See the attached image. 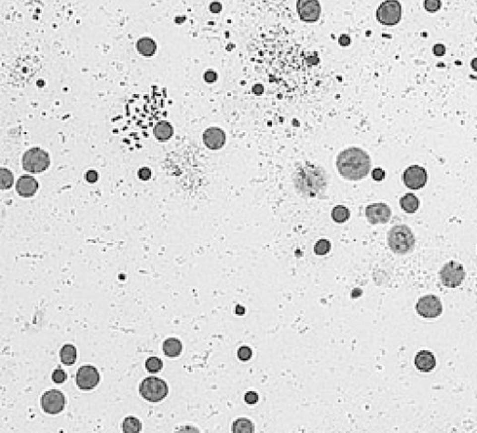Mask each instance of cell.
I'll use <instances>...</instances> for the list:
<instances>
[{"label": "cell", "instance_id": "cell-1", "mask_svg": "<svg viewBox=\"0 0 477 433\" xmlns=\"http://www.w3.org/2000/svg\"><path fill=\"white\" fill-rule=\"evenodd\" d=\"M293 181L298 191L307 198H323L328 185L326 171L314 163L298 166L294 172Z\"/></svg>", "mask_w": 477, "mask_h": 433}, {"label": "cell", "instance_id": "cell-2", "mask_svg": "<svg viewBox=\"0 0 477 433\" xmlns=\"http://www.w3.org/2000/svg\"><path fill=\"white\" fill-rule=\"evenodd\" d=\"M339 174L348 181H360L366 177L371 170V158L359 147H349L337 157Z\"/></svg>", "mask_w": 477, "mask_h": 433}, {"label": "cell", "instance_id": "cell-3", "mask_svg": "<svg viewBox=\"0 0 477 433\" xmlns=\"http://www.w3.org/2000/svg\"><path fill=\"white\" fill-rule=\"evenodd\" d=\"M388 245L396 255H407L415 247V236L407 224L393 226L387 235Z\"/></svg>", "mask_w": 477, "mask_h": 433}, {"label": "cell", "instance_id": "cell-4", "mask_svg": "<svg viewBox=\"0 0 477 433\" xmlns=\"http://www.w3.org/2000/svg\"><path fill=\"white\" fill-rule=\"evenodd\" d=\"M169 392L167 383L162 379L149 377L144 379L139 386V393L149 402H159L164 400Z\"/></svg>", "mask_w": 477, "mask_h": 433}, {"label": "cell", "instance_id": "cell-5", "mask_svg": "<svg viewBox=\"0 0 477 433\" xmlns=\"http://www.w3.org/2000/svg\"><path fill=\"white\" fill-rule=\"evenodd\" d=\"M22 163L23 170L30 173H40L50 167L51 159L45 150L33 147L23 154Z\"/></svg>", "mask_w": 477, "mask_h": 433}, {"label": "cell", "instance_id": "cell-6", "mask_svg": "<svg viewBox=\"0 0 477 433\" xmlns=\"http://www.w3.org/2000/svg\"><path fill=\"white\" fill-rule=\"evenodd\" d=\"M377 20L384 25L392 26L399 23L402 18V6L398 0H385L377 8Z\"/></svg>", "mask_w": 477, "mask_h": 433}, {"label": "cell", "instance_id": "cell-7", "mask_svg": "<svg viewBox=\"0 0 477 433\" xmlns=\"http://www.w3.org/2000/svg\"><path fill=\"white\" fill-rule=\"evenodd\" d=\"M466 273L462 264L457 261H449L445 264L440 271V278L444 286L457 288L463 282Z\"/></svg>", "mask_w": 477, "mask_h": 433}, {"label": "cell", "instance_id": "cell-8", "mask_svg": "<svg viewBox=\"0 0 477 433\" xmlns=\"http://www.w3.org/2000/svg\"><path fill=\"white\" fill-rule=\"evenodd\" d=\"M418 315L427 319L437 318L443 312V306L440 298L433 294H428L418 299L416 306Z\"/></svg>", "mask_w": 477, "mask_h": 433}, {"label": "cell", "instance_id": "cell-9", "mask_svg": "<svg viewBox=\"0 0 477 433\" xmlns=\"http://www.w3.org/2000/svg\"><path fill=\"white\" fill-rule=\"evenodd\" d=\"M41 406L49 415H58L64 409L65 397L58 389L48 390L41 397Z\"/></svg>", "mask_w": 477, "mask_h": 433}, {"label": "cell", "instance_id": "cell-10", "mask_svg": "<svg viewBox=\"0 0 477 433\" xmlns=\"http://www.w3.org/2000/svg\"><path fill=\"white\" fill-rule=\"evenodd\" d=\"M100 382V375L93 365H83L77 372L76 383L77 387L83 390H91Z\"/></svg>", "mask_w": 477, "mask_h": 433}, {"label": "cell", "instance_id": "cell-11", "mask_svg": "<svg viewBox=\"0 0 477 433\" xmlns=\"http://www.w3.org/2000/svg\"><path fill=\"white\" fill-rule=\"evenodd\" d=\"M428 174L423 167L412 165L404 171L403 181L407 187L417 190L422 188L427 184Z\"/></svg>", "mask_w": 477, "mask_h": 433}, {"label": "cell", "instance_id": "cell-12", "mask_svg": "<svg viewBox=\"0 0 477 433\" xmlns=\"http://www.w3.org/2000/svg\"><path fill=\"white\" fill-rule=\"evenodd\" d=\"M297 10L300 20L305 23L318 22L322 12L318 0H298Z\"/></svg>", "mask_w": 477, "mask_h": 433}, {"label": "cell", "instance_id": "cell-13", "mask_svg": "<svg viewBox=\"0 0 477 433\" xmlns=\"http://www.w3.org/2000/svg\"><path fill=\"white\" fill-rule=\"evenodd\" d=\"M365 216L371 224H387L392 217V210L383 202L373 203L366 207Z\"/></svg>", "mask_w": 477, "mask_h": 433}, {"label": "cell", "instance_id": "cell-14", "mask_svg": "<svg viewBox=\"0 0 477 433\" xmlns=\"http://www.w3.org/2000/svg\"><path fill=\"white\" fill-rule=\"evenodd\" d=\"M202 140L209 149L218 150L221 149L226 144V133L220 128L211 127L203 132Z\"/></svg>", "mask_w": 477, "mask_h": 433}, {"label": "cell", "instance_id": "cell-15", "mask_svg": "<svg viewBox=\"0 0 477 433\" xmlns=\"http://www.w3.org/2000/svg\"><path fill=\"white\" fill-rule=\"evenodd\" d=\"M39 183L31 175H23L18 179L16 184V191L21 197L30 198L37 193Z\"/></svg>", "mask_w": 477, "mask_h": 433}, {"label": "cell", "instance_id": "cell-16", "mask_svg": "<svg viewBox=\"0 0 477 433\" xmlns=\"http://www.w3.org/2000/svg\"><path fill=\"white\" fill-rule=\"evenodd\" d=\"M415 365L422 373L432 371L436 366V359L429 350H420L415 358Z\"/></svg>", "mask_w": 477, "mask_h": 433}, {"label": "cell", "instance_id": "cell-17", "mask_svg": "<svg viewBox=\"0 0 477 433\" xmlns=\"http://www.w3.org/2000/svg\"><path fill=\"white\" fill-rule=\"evenodd\" d=\"M153 134L159 142H166L174 135V128L168 121L162 120L155 125Z\"/></svg>", "mask_w": 477, "mask_h": 433}, {"label": "cell", "instance_id": "cell-18", "mask_svg": "<svg viewBox=\"0 0 477 433\" xmlns=\"http://www.w3.org/2000/svg\"><path fill=\"white\" fill-rule=\"evenodd\" d=\"M182 349H183L182 342L175 337L168 338L163 343V352L169 358L179 357L182 353Z\"/></svg>", "mask_w": 477, "mask_h": 433}, {"label": "cell", "instance_id": "cell-19", "mask_svg": "<svg viewBox=\"0 0 477 433\" xmlns=\"http://www.w3.org/2000/svg\"><path fill=\"white\" fill-rule=\"evenodd\" d=\"M400 206L406 213L414 214L419 207V201L415 194H406L400 199Z\"/></svg>", "mask_w": 477, "mask_h": 433}, {"label": "cell", "instance_id": "cell-20", "mask_svg": "<svg viewBox=\"0 0 477 433\" xmlns=\"http://www.w3.org/2000/svg\"><path fill=\"white\" fill-rule=\"evenodd\" d=\"M60 359L64 365H73L77 362V348L73 345L66 344L60 350Z\"/></svg>", "mask_w": 477, "mask_h": 433}, {"label": "cell", "instance_id": "cell-21", "mask_svg": "<svg viewBox=\"0 0 477 433\" xmlns=\"http://www.w3.org/2000/svg\"><path fill=\"white\" fill-rule=\"evenodd\" d=\"M136 47L139 54L146 57L153 56L157 51V44L154 40L150 38H142L139 39Z\"/></svg>", "mask_w": 477, "mask_h": 433}, {"label": "cell", "instance_id": "cell-22", "mask_svg": "<svg viewBox=\"0 0 477 433\" xmlns=\"http://www.w3.org/2000/svg\"><path fill=\"white\" fill-rule=\"evenodd\" d=\"M331 216L334 222L338 224H343L350 219L351 212L349 208H347L344 205H337L332 210Z\"/></svg>", "mask_w": 477, "mask_h": 433}, {"label": "cell", "instance_id": "cell-23", "mask_svg": "<svg viewBox=\"0 0 477 433\" xmlns=\"http://www.w3.org/2000/svg\"><path fill=\"white\" fill-rule=\"evenodd\" d=\"M233 433H254V425L247 418H238L232 426Z\"/></svg>", "mask_w": 477, "mask_h": 433}, {"label": "cell", "instance_id": "cell-24", "mask_svg": "<svg viewBox=\"0 0 477 433\" xmlns=\"http://www.w3.org/2000/svg\"><path fill=\"white\" fill-rule=\"evenodd\" d=\"M124 433H140L142 431V423L135 417H128L122 422Z\"/></svg>", "mask_w": 477, "mask_h": 433}, {"label": "cell", "instance_id": "cell-25", "mask_svg": "<svg viewBox=\"0 0 477 433\" xmlns=\"http://www.w3.org/2000/svg\"><path fill=\"white\" fill-rule=\"evenodd\" d=\"M163 368V362L158 357H150L146 361V369L151 374H157Z\"/></svg>", "mask_w": 477, "mask_h": 433}, {"label": "cell", "instance_id": "cell-26", "mask_svg": "<svg viewBox=\"0 0 477 433\" xmlns=\"http://www.w3.org/2000/svg\"><path fill=\"white\" fill-rule=\"evenodd\" d=\"M331 242L326 239H321L316 242L314 253L317 256H325L331 251Z\"/></svg>", "mask_w": 477, "mask_h": 433}, {"label": "cell", "instance_id": "cell-27", "mask_svg": "<svg viewBox=\"0 0 477 433\" xmlns=\"http://www.w3.org/2000/svg\"><path fill=\"white\" fill-rule=\"evenodd\" d=\"M0 177H1V188L8 189L12 186L13 184V175L10 170L5 168L0 169Z\"/></svg>", "mask_w": 477, "mask_h": 433}, {"label": "cell", "instance_id": "cell-28", "mask_svg": "<svg viewBox=\"0 0 477 433\" xmlns=\"http://www.w3.org/2000/svg\"><path fill=\"white\" fill-rule=\"evenodd\" d=\"M237 355H238V360H240L242 362H247L252 358L253 351L249 347L242 346V347L238 348Z\"/></svg>", "mask_w": 477, "mask_h": 433}, {"label": "cell", "instance_id": "cell-29", "mask_svg": "<svg viewBox=\"0 0 477 433\" xmlns=\"http://www.w3.org/2000/svg\"><path fill=\"white\" fill-rule=\"evenodd\" d=\"M52 379L56 384H62L67 379V375L61 368H57L53 373Z\"/></svg>", "mask_w": 477, "mask_h": 433}, {"label": "cell", "instance_id": "cell-30", "mask_svg": "<svg viewBox=\"0 0 477 433\" xmlns=\"http://www.w3.org/2000/svg\"><path fill=\"white\" fill-rule=\"evenodd\" d=\"M424 8L429 12H436L441 8V0H425Z\"/></svg>", "mask_w": 477, "mask_h": 433}, {"label": "cell", "instance_id": "cell-31", "mask_svg": "<svg viewBox=\"0 0 477 433\" xmlns=\"http://www.w3.org/2000/svg\"><path fill=\"white\" fill-rule=\"evenodd\" d=\"M244 401L248 404H255L258 401V395L254 391H248L244 395Z\"/></svg>", "mask_w": 477, "mask_h": 433}, {"label": "cell", "instance_id": "cell-32", "mask_svg": "<svg viewBox=\"0 0 477 433\" xmlns=\"http://www.w3.org/2000/svg\"><path fill=\"white\" fill-rule=\"evenodd\" d=\"M137 174H138L139 179H141L143 181H147L151 178V170L147 167H144V168H142L138 170Z\"/></svg>", "mask_w": 477, "mask_h": 433}, {"label": "cell", "instance_id": "cell-33", "mask_svg": "<svg viewBox=\"0 0 477 433\" xmlns=\"http://www.w3.org/2000/svg\"><path fill=\"white\" fill-rule=\"evenodd\" d=\"M372 177L375 181H382L385 178V171L381 168H376L372 171Z\"/></svg>", "mask_w": 477, "mask_h": 433}, {"label": "cell", "instance_id": "cell-34", "mask_svg": "<svg viewBox=\"0 0 477 433\" xmlns=\"http://www.w3.org/2000/svg\"><path fill=\"white\" fill-rule=\"evenodd\" d=\"M432 52H433L434 55H436V56H443L446 54V47L444 46L443 44H436V45L433 46Z\"/></svg>", "mask_w": 477, "mask_h": 433}, {"label": "cell", "instance_id": "cell-35", "mask_svg": "<svg viewBox=\"0 0 477 433\" xmlns=\"http://www.w3.org/2000/svg\"><path fill=\"white\" fill-rule=\"evenodd\" d=\"M86 179L89 183H95L98 179V174L94 170H90L86 173Z\"/></svg>", "mask_w": 477, "mask_h": 433}, {"label": "cell", "instance_id": "cell-36", "mask_svg": "<svg viewBox=\"0 0 477 433\" xmlns=\"http://www.w3.org/2000/svg\"><path fill=\"white\" fill-rule=\"evenodd\" d=\"M339 42L342 47L349 46L351 44V38L347 35H341L339 38Z\"/></svg>", "mask_w": 477, "mask_h": 433}, {"label": "cell", "instance_id": "cell-37", "mask_svg": "<svg viewBox=\"0 0 477 433\" xmlns=\"http://www.w3.org/2000/svg\"><path fill=\"white\" fill-rule=\"evenodd\" d=\"M204 78L205 80L209 82V83H212L214 81H216V78H217V76H216V73L213 72V71H208L204 76Z\"/></svg>", "mask_w": 477, "mask_h": 433}, {"label": "cell", "instance_id": "cell-38", "mask_svg": "<svg viewBox=\"0 0 477 433\" xmlns=\"http://www.w3.org/2000/svg\"><path fill=\"white\" fill-rule=\"evenodd\" d=\"M210 9H211V11L214 12V13H218V12L221 11L222 6H221V4L218 3V2H214V3L211 4Z\"/></svg>", "mask_w": 477, "mask_h": 433}, {"label": "cell", "instance_id": "cell-39", "mask_svg": "<svg viewBox=\"0 0 477 433\" xmlns=\"http://www.w3.org/2000/svg\"><path fill=\"white\" fill-rule=\"evenodd\" d=\"M235 311H236V313H237L238 315H243V314H244V312H245V310H244V308H242L241 306L238 305V306L236 307V310H235Z\"/></svg>", "mask_w": 477, "mask_h": 433}, {"label": "cell", "instance_id": "cell-40", "mask_svg": "<svg viewBox=\"0 0 477 433\" xmlns=\"http://www.w3.org/2000/svg\"><path fill=\"white\" fill-rule=\"evenodd\" d=\"M471 65H472L473 69L475 70V71H477V58H475V59L472 61Z\"/></svg>", "mask_w": 477, "mask_h": 433}]
</instances>
